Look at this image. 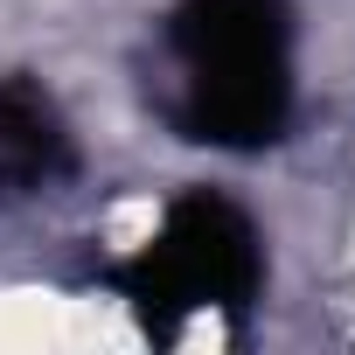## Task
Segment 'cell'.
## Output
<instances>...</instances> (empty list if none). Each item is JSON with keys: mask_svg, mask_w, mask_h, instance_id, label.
Here are the masks:
<instances>
[{"mask_svg": "<svg viewBox=\"0 0 355 355\" xmlns=\"http://www.w3.org/2000/svg\"><path fill=\"white\" fill-rule=\"evenodd\" d=\"M167 119L223 153L272 146L293 119L286 0H182L167 21Z\"/></svg>", "mask_w": 355, "mask_h": 355, "instance_id": "obj_1", "label": "cell"}, {"mask_svg": "<svg viewBox=\"0 0 355 355\" xmlns=\"http://www.w3.org/2000/svg\"><path fill=\"white\" fill-rule=\"evenodd\" d=\"M258 286H265L258 223L209 189L182 196L167 223L119 265V293L139 306L153 334H182L202 313H244Z\"/></svg>", "mask_w": 355, "mask_h": 355, "instance_id": "obj_2", "label": "cell"}, {"mask_svg": "<svg viewBox=\"0 0 355 355\" xmlns=\"http://www.w3.org/2000/svg\"><path fill=\"white\" fill-rule=\"evenodd\" d=\"M70 167H77V139L63 105L35 77H8L0 84V202L56 189Z\"/></svg>", "mask_w": 355, "mask_h": 355, "instance_id": "obj_3", "label": "cell"}]
</instances>
